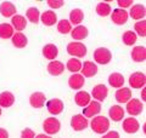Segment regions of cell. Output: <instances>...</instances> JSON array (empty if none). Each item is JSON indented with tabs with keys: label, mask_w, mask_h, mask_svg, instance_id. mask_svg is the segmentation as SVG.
Instances as JSON below:
<instances>
[{
	"label": "cell",
	"mask_w": 146,
	"mask_h": 138,
	"mask_svg": "<svg viewBox=\"0 0 146 138\" xmlns=\"http://www.w3.org/2000/svg\"><path fill=\"white\" fill-rule=\"evenodd\" d=\"M57 30L61 34H68L72 30V24L68 20H61L57 22Z\"/></svg>",
	"instance_id": "36"
},
{
	"label": "cell",
	"mask_w": 146,
	"mask_h": 138,
	"mask_svg": "<svg viewBox=\"0 0 146 138\" xmlns=\"http://www.w3.org/2000/svg\"><path fill=\"white\" fill-rule=\"evenodd\" d=\"M133 0H118L117 4H118V6H119V9H123L124 10L125 7H130L131 5H133Z\"/></svg>",
	"instance_id": "40"
},
{
	"label": "cell",
	"mask_w": 146,
	"mask_h": 138,
	"mask_svg": "<svg viewBox=\"0 0 146 138\" xmlns=\"http://www.w3.org/2000/svg\"><path fill=\"white\" fill-rule=\"evenodd\" d=\"M43 128L49 136L56 135L61 128V122L58 121L56 118H48V119H45L43 122Z\"/></svg>",
	"instance_id": "4"
},
{
	"label": "cell",
	"mask_w": 146,
	"mask_h": 138,
	"mask_svg": "<svg viewBox=\"0 0 146 138\" xmlns=\"http://www.w3.org/2000/svg\"><path fill=\"white\" fill-rule=\"evenodd\" d=\"M48 5L51 7V9H60V7H62L63 5H65V1L63 0H48Z\"/></svg>",
	"instance_id": "38"
},
{
	"label": "cell",
	"mask_w": 146,
	"mask_h": 138,
	"mask_svg": "<svg viewBox=\"0 0 146 138\" xmlns=\"http://www.w3.org/2000/svg\"><path fill=\"white\" fill-rule=\"evenodd\" d=\"M102 138H121V137H119V133L116 131H107L106 133H104Z\"/></svg>",
	"instance_id": "41"
},
{
	"label": "cell",
	"mask_w": 146,
	"mask_h": 138,
	"mask_svg": "<svg viewBox=\"0 0 146 138\" xmlns=\"http://www.w3.org/2000/svg\"><path fill=\"white\" fill-rule=\"evenodd\" d=\"M94 59L99 64H108L112 61V53L106 47H99L94 51Z\"/></svg>",
	"instance_id": "3"
},
{
	"label": "cell",
	"mask_w": 146,
	"mask_h": 138,
	"mask_svg": "<svg viewBox=\"0 0 146 138\" xmlns=\"http://www.w3.org/2000/svg\"><path fill=\"white\" fill-rule=\"evenodd\" d=\"M82 62H80V59L79 58H74V57H72L71 59H68L67 61V64H66V68H67V70H70L71 73H78L80 72V69H82Z\"/></svg>",
	"instance_id": "32"
},
{
	"label": "cell",
	"mask_w": 146,
	"mask_h": 138,
	"mask_svg": "<svg viewBox=\"0 0 146 138\" xmlns=\"http://www.w3.org/2000/svg\"><path fill=\"white\" fill-rule=\"evenodd\" d=\"M88 34H89V30L85 26H77L76 28H73V30H71L72 38L77 41L84 40L88 36Z\"/></svg>",
	"instance_id": "27"
},
{
	"label": "cell",
	"mask_w": 146,
	"mask_h": 138,
	"mask_svg": "<svg viewBox=\"0 0 146 138\" xmlns=\"http://www.w3.org/2000/svg\"><path fill=\"white\" fill-rule=\"evenodd\" d=\"M45 102H46V97H45L43 92H34L29 97V104L35 109L43 108Z\"/></svg>",
	"instance_id": "14"
},
{
	"label": "cell",
	"mask_w": 146,
	"mask_h": 138,
	"mask_svg": "<svg viewBox=\"0 0 146 138\" xmlns=\"http://www.w3.org/2000/svg\"><path fill=\"white\" fill-rule=\"evenodd\" d=\"M35 138H51V136H49V135H44V133H40V135L35 136Z\"/></svg>",
	"instance_id": "43"
},
{
	"label": "cell",
	"mask_w": 146,
	"mask_h": 138,
	"mask_svg": "<svg viewBox=\"0 0 146 138\" xmlns=\"http://www.w3.org/2000/svg\"><path fill=\"white\" fill-rule=\"evenodd\" d=\"M140 128V124L139 121L136 120L134 118H128V119H124V121H123V130H124L125 133H136L139 131Z\"/></svg>",
	"instance_id": "13"
},
{
	"label": "cell",
	"mask_w": 146,
	"mask_h": 138,
	"mask_svg": "<svg viewBox=\"0 0 146 138\" xmlns=\"http://www.w3.org/2000/svg\"><path fill=\"white\" fill-rule=\"evenodd\" d=\"M15 34V29L12 28L10 23H1L0 24V38L1 39H11Z\"/></svg>",
	"instance_id": "31"
},
{
	"label": "cell",
	"mask_w": 146,
	"mask_h": 138,
	"mask_svg": "<svg viewBox=\"0 0 146 138\" xmlns=\"http://www.w3.org/2000/svg\"><path fill=\"white\" fill-rule=\"evenodd\" d=\"M57 55H58V49L56 45L48 44L43 47V56L46 59H49V61H55Z\"/></svg>",
	"instance_id": "23"
},
{
	"label": "cell",
	"mask_w": 146,
	"mask_h": 138,
	"mask_svg": "<svg viewBox=\"0 0 146 138\" xmlns=\"http://www.w3.org/2000/svg\"><path fill=\"white\" fill-rule=\"evenodd\" d=\"M90 101H91V96L86 91H79V92H77L76 96H74L76 104L79 105L82 108H85L86 105L90 103Z\"/></svg>",
	"instance_id": "21"
},
{
	"label": "cell",
	"mask_w": 146,
	"mask_h": 138,
	"mask_svg": "<svg viewBox=\"0 0 146 138\" xmlns=\"http://www.w3.org/2000/svg\"><path fill=\"white\" fill-rule=\"evenodd\" d=\"M134 33L138 34L141 38H145L146 36V21L145 20H141L139 22H136L134 24Z\"/></svg>",
	"instance_id": "37"
},
{
	"label": "cell",
	"mask_w": 146,
	"mask_h": 138,
	"mask_svg": "<svg viewBox=\"0 0 146 138\" xmlns=\"http://www.w3.org/2000/svg\"><path fill=\"white\" fill-rule=\"evenodd\" d=\"M108 84L110 86L115 87V89H121L124 85V76L119 73H112L108 76Z\"/></svg>",
	"instance_id": "30"
},
{
	"label": "cell",
	"mask_w": 146,
	"mask_h": 138,
	"mask_svg": "<svg viewBox=\"0 0 146 138\" xmlns=\"http://www.w3.org/2000/svg\"><path fill=\"white\" fill-rule=\"evenodd\" d=\"M1 114H3V110H1V108H0V116H1Z\"/></svg>",
	"instance_id": "45"
},
{
	"label": "cell",
	"mask_w": 146,
	"mask_h": 138,
	"mask_svg": "<svg viewBox=\"0 0 146 138\" xmlns=\"http://www.w3.org/2000/svg\"><path fill=\"white\" fill-rule=\"evenodd\" d=\"M21 138H35V133L32 128H25L21 132Z\"/></svg>",
	"instance_id": "39"
},
{
	"label": "cell",
	"mask_w": 146,
	"mask_h": 138,
	"mask_svg": "<svg viewBox=\"0 0 146 138\" xmlns=\"http://www.w3.org/2000/svg\"><path fill=\"white\" fill-rule=\"evenodd\" d=\"M11 40H12V45L17 49H23L27 46V44H28L27 36L23 33H21V32H17V33L13 34Z\"/></svg>",
	"instance_id": "25"
},
{
	"label": "cell",
	"mask_w": 146,
	"mask_h": 138,
	"mask_svg": "<svg viewBox=\"0 0 146 138\" xmlns=\"http://www.w3.org/2000/svg\"><path fill=\"white\" fill-rule=\"evenodd\" d=\"M124 113L125 110L123 109L121 105H112L108 110V115H110V119H112L113 121H121L123 118H124Z\"/></svg>",
	"instance_id": "24"
},
{
	"label": "cell",
	"mask_w": 146,
	"mask_h": 138,
	"mask_svg": "<svg viewBox=\"0 0 146 138\" xmlns=\"http://www.w3.org/2000/svg\"><path fill=\"white\" fill-rule=\"evenodd\" d=\"M88 125H89L88 119H86L83 114H76L72 116L71 126L74 131H83L88 127Z\"/></svg>",
	"instance_id": "5"
},
{
	"label": "cell",
	"mask_w": 146,
	"mask_h": 138,
	"mask_svg": "<svg viewBox=\"0 0 146 138\" xmlns=\"http://www.w3.org/2000/svg\"><path fill=\"white\" fill-rule=\"evenodd\" d=\"M84 20V12L80 9H73L70 12V23L74 26H80V23Z\"/></svg>",
	"instance_id": "29"
},
{
	"label": "cell",
	"mask_w": 146,
	"mask_h": 138,
	"mask_svg": "<svg viewBox=\"0 0 146 138\" xmlns=\"http://www.w3.org/2000/svg\"><path fill=\"white\" fill-rule=\"evenodd\" d=\"M15 103V96L9 91L0 93V108H10Z\"/></svg>",
	"instance_id": "26"
},
{
	"label": "cell",
	"mask_w": 146,
	"mask_h": 138,
	"mask_svg": "<svg viewBox=\"0 0 146 138\" xmlns=\"http://www.w3.org/2000/svg\"><path fill=\"white\" fill-rule=\"evenodd\" d=\"M107 95H108V90L104 84H99L96 86H94L93 91H91L93 98L96 99L98 102H102V101H105L107 97Z\"/></svg>",
	"instance_id": "12"
},
{
	"label": "cell",
	"mask_w": 146,
	"mask_h": 138,
	"mask_svg": "<svg viewBox=\"0 0 146 138\" xmlns=\"http://www.w3.org/2000/svg\"><path fill=\"white\" fill-rule=\"evenodd\" d=\"M131 59L134 62H138V63H141V62H145L146 59V49L144 46H135V47L131 50Z\"/></svg>",
	"instance_id": "22"
},
{
	"label": "cell",
	"mask_w": 146,
	"mask_h": 138,
	"mask_svg": "<svg viewBox=\"0 0 146 138\" xmlns=\"http://www.w3.org/2000/svg\"><path fill=\"white\" fill-rule=\"evenodd\" d=\"M40 21H42L44 26L51 27L55 23H57V15H56V12H54L52 10L45 11L40 15Z\"/></svg>",
	"instance_id": "19"
},
{
	"label": "cell",
	"mask_w": 146,
	"mask_h": 138,
	"mask_svg": "<svg viewBox=\"0 0 146 138\" xmlns=\"http://www.w3.org/2000/svg\"><path fill=\"white\" fill-rule=\"evenodd\" d=\"M46 108H48V112L52 115H58L63 112V108H65V105H63V102L60 99V98H52L48 101L46 103Z\"/></svg>",
	"instance_id": "9"
},
{
	"label": "cell",
	"mask_w": 146,
	"mask_h": 138,
	"mask_svg": "<svg viewBox=\"0 0 146 138\" xmlns=\"http://www.w3.org/2000/svg\"><path fill=\"white\" fill-rule=\"evenodd\" d=\"M48 72L50 75L52 76H58L65 72V66L60 61H51L48 64Z\"/></svg>",
	"instance_id": "20"
},
{
	"label": "cell",
	"mask_w": 146,
	"mask_h": 138,
	"mask_svg": "<svg viewBox=\"0 0 146 138\" xmlns=\"http://www.w3.org/2000/svg\"><path fill=\"white\" fill-rule=\"evenodd\" d=\"M146 89H145V87H144V89H143V92H141V98H143V101H146V98H145V91Z\"/></svg>",
	"instance_id": "44"
},
{
	"label": "cell",
	"mask_w": 146,
	"mask_h": 138,
	"mask_svg": "<svg viewBox=\"0 0 146 138\" xmlns=\"http://www.w3.org/2000/svg\"><path fill=\"white\" fill-rule=\"evenodd\" d=\"M84 84H85L84 76L82 74H78V73L73 74L72 76H70V79H68V85H70L72 90H80L82 87L84 86Z\"/></svg>",
	"instance_id": "18"
},
{
	"label": "cell",
	"mask_w": 146,
	"mask_h": 138,
	"mask_svg": "<svg viewBox=\"0 0 146 138\" xmlns=\"http://www.w3.org/2000/svg\"><path fill=\"white\" fill-rule=\"evenodd\" d=\"M26 17H27V20L32 22L33 24H36L40 20V12L36 7H29L26 12Z\"/></svg>",
	"instance_id": "33"
},
{
	"label": "cell",
	"mask_w": 146,
	"mask_h": 138,
	"mask_svg": "<svg viewBox=\"0 0 146 138\" xmlns=\"http://www.w3.org/2000/svg\"><path fill=\"white\" fill-rule=\"evenodd\" d=\"M133 20L135 21H141L144 20V17L146 15V10H145V6L141 5V4H135V5L131 6V10L128 13Z\"/></svg>",
	"instance_id": "17"
},
{
	"label": "cell",
	"mask_w": 146,
	"mask_h": 138,
	"mask_svg": "<svg viewBox=\"0 0 146 138\" xmlns=\"http://www.w3.org/2000/svg\"><path fill=\"white\" fill-rule=\"evenodd\" d=\"M96 13L101 17H106L108 15H111V6L108 3H99L96 5Z\"/></svg>",
	"instance_id": "35"
},
{
	"label": "cell",
	"mask_w": 146,
	"mask_h": 138,
	"mask_svg": "<svg viewBox=\"0 0 146 138\" xmlns=\"http://www.w3.org/2000/svg\"><path fill=\"white\" fill-rule=\"evenodd\" d=\"M11 26H12V28L16 29L17 32H22V30H25L27 27V20L25 18V16L15 15L11 18Z\"/></svg>",
	"instance_id": "28"
},
{
	"label": "cell",
	"mask_w": 146,
	"mask_h": 138,
	"mask_svg": "<svg viewBox=\"0 0 146 138\" xmlns=\"http://www.w3.org/2000/svg\"><path fill=\"white\" fill-rule=\"evenodd\" d=\"M80 72L84 78H93L98 74V66L91 61H85L82 66Z\"/></svg>",
	"instance_id": "11"
},
{
	"label": "cell",
	"mask_w": 146,
	"mask_h": 138,
	"mask_svg": "<svg viewBox=\"0 0 146 138\" xmlns=\"http://www.w3.org/2000/svg\"><path fill=\"white\" fill-rule=\"evenodd\" d=\"M101 112V104L98 101H90V103L83 109V115L85 118H94Z\"/></svg>",
	"instance_id": "10"
},
{
	"label": "cell",
	"mask_w": 146,
	"mask_h": 138,
	"mask_svg": "<svg viewBox=\"0 0 146 138\" xmlns=\"http://www.w3.org/2000/svg\"><path fill=\"white\" fill-rule=\"evenodd\" d=\"M128 18H129V15H128V12L125 10H123V9H115V10L112 11L111 13V20L112 22L115 23L117 26H123L125 24Z\"/></svg>",
	"instance_id": "7"
},
{
	"label": "cell",
	"mask_w": 146,
	"mask_h": 138,
	"mask_svg": "<svg viewBox=\"0 0 146 138\" xmlns=\"http://www.w3.org/2000/svg\"><path fill=\"white\" fill-rule=\"evenodd\" d=\"M16 6L13 5L11 1H4L0 4V13L1 16L6 17V18H12L13 16L16 15Z\"/></svg>",
	"instance_id": "15"
},
{
	"label": "cell",
	"mask_w": 146,
	"mask_h": 138,
	"mask_svg": "<svg viewBox=\"0 0 146 138\" xmlns=\"http://www.w3.org/2000/svg\"><path fill=\"white\" fill-rule=\"evenodd\" d=\"M129 85L133 89H144L146 85V76L144 73L135 72L129 76Z\"/></svg>",
	"instance_id": "6"
},
{
	"label": "cell",
	"mask_w": 146,
	"mask_h": 138,
	"mask_svg": "<svg viewBox=\"0 0 146 138\" xmlns=\"http://www.w3.org/2000/svg\"><path fill=\"white\" fill-rule=\"evenodd\" d=\"M90 127L98 135H104L110 128V120L106 116H94V119L91 120Z\"/></svg>",
	"instance_id": "1"
},
{
	"label": "cell",
	"mask_w": 146,
	"mask_h": 138,
	"mask_svg": "<svg viewBox=\"0 0 146 138\" xmlns=\"http://www.w3.org/2000/svg\"><path fill=\"white\" fill-rule=\"evenodd\" d=\"M0 138H9V132L3 127H0Z\"/></svg>",
	"instance_id": "42"
},
{
	"label": "cell",
	"mask_w": 146,
	"mask_h": 138,
	"mask_svg": "<svg viewBox=\"0 0 146 138\" xmlns=\"http://www.w3.org/2000/svg\"><path fill=\"white\" fill-rule=\"evenodd\" d=\"M143 110H144V104L140 102V99L131 98L127 103V113H129L131 116H136V115L141 114Z\"/></svg>",
	"instance_id": "8"
},
{
	"label": "cell",
	"mask_w": 146,
	"mask_h": 138,
	"mask_svg": "<svg viewBox=\"0 0 146 138\" xmlns=\"http://www.w3.org/2000/svg\"><path fill=\"white\" fill-rule=\"evenodd\" d=\"M67 52L74 58H82L86 55V46L80 41H73L67 45Z\"/></svg>",
	"instance_id": "2"
},
{
	"label": "cell",
	"mask_w": 146,
	"mask_h": 138,
	"mask_svg": "<svg viewBox=\"0 0 146 138\" xmlns=\"http://www.w3.org/2000/svg\"><path fill=\"white\" fill-rule=\"evenodd\" d=\"M115 97L118 103H128L131 99V90L128 89V87H121L119 90L116 91Z\"/></svg>",
	"instance_id": "16"
},
{
	"label": "cell",
	"mask_w": 146,
	"mask_h": 138,
	"mask_svg": "<svg viewBox=\"0 0 146 138\" xmlns=\"http://www.w3.org/2000/svg\"><path fill=\"white\" fill-rule=\"evenodd\" d=\"M136 39H138V36H136V34L134 33V32H131V30H127L123 33L122 35V40H123V43H124L127 46H131V45H134L136 43Z\"/></svg>",
	"instance_id": "34"
}]
</instances>
